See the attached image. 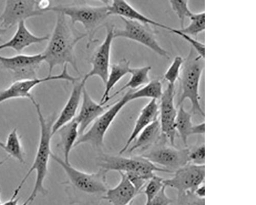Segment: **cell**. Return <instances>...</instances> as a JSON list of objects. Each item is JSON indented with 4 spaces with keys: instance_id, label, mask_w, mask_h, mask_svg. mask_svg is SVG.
Returning <instances> with one entry per match:
<instances>
[{
    "instance_id": "obj_1",
    "label": "cell",
    "mask_w": 256,
    "mask_h": 205,
    "mask_svg": "<svg viewBox=\"0 0 256 205\" xmlns=\"http://www.w3.org/2000/svg\"><path fill=\"white\" fill-rule=\"evenodd\" d=\"M51 158L65 172L68 179L62 184L66 186V192L70 204L100 205L109 189L106 174L100 168L94 173H88L74 168L53 153Z\"/></svg>"
},
{
    "instance_id": "obj_2",
    "label": "cell",
    "mask_w": 256,
    "mask_h": 205,
    "mask_svg": "<svg viewBox=\"0 0 256 205\" xmlns=\"http://www.w3.org/2000/svg\"><path fill=\"white\" fill-rule=\"evenodd\" d=\"M56 14V22L52 35L44 51L42 53L48 66V76H52L56 66L68 64L79 73L75 48L87 34L78 30L66 16L60 12Z\"/></svg>"
},
{
    "instance_id": "obj_3",
    "label": "cell",
    "mask_w": 256,
    "mask_h": 205,
    "mask_svg": "<svg viewBox=\"0 0 256 205\" xmlns=\"http://www.w3.org/2000/svg\"><path fill=\"white\" fill-rule=\"evenodd\" d=\"M32 104L36 108L38 116L40 127V140L32 165L16 189L20 192L30 174L36 172V178L34 188L27 199L31 204L38 194L46 196L48 194V190L44 186V181L48 172L49 162L52 154L51 150V141L53 136L52 128L56 118L55 114L45 118L42 114L40 104L36 101Z\"/></svg>"
},
{
    "instance_id": "obj_4",
    "label": "cell",
    "mask_w": 256,
    "mask_h": 205,
    "mask_svg": "<svg viewBox=\"0 0 256 205\" xmlns=\"http://www.w3.org/2000/svg\"><path fill=\"white\" fill-rule=\"evenodd\" d=\"M196 54L194 50H191L184 61L180 78V94L177 107L182 105L186 100H189L191 104V112L204 118L199 92L200 82L204 68V59Z\"/></svg>"
},
{
    "instance_id": "obj_5",
    "label": "cell",
    "mask_w": 256,
    "mask_h": 205,
    "mask_svg": "<svg viewBox=\"0 0 256 205\" xmlns=\"http://www.w3.org/2000/svg\"><path fill=\"white\" fill-rule=\"evenodd\" d=\"M48 12L62 13L69 18L71 23L74 26L81 24L88 36V48L95 42L94 36L101 28L105 26L110 15L108 6H94L86 4L50 6Z\"/></svg>"
},
{
    "instance_id": "obj_6",
    "label": "cell",
    "mask_w": 256,
    "mask_h": 205,
    "mask_svg": "<svg viewBox=\"0 0 256 205\" xmlns=\"http://www.w3.org/2000/svg\"><path fill=\"white\" fill-rule=\"evenodd\" d=\"M97 165L100 169L108 172L116 171L126 174H137L148 180L156 175V172H174L156 166L140 156L128 158L102 154L97 159Z\"/></svg>"
},
{
    "instance_id": "obj_7",
    "label": "cell",
    "mask_w": 256,
    "mask_h": 205,
    "mask_svg": "<svg viewBox=\"0 0 256 205\" xmlns=\"http://www.w3.org/2000/svg\"><path fill=\"white\" fill-rule=\"evenodd\" d=\"M131 92L132 90L128 91L120 100L112 104L92 123L88 131L79 136L74 148L84 144H88L94 148L102 150L106 132L122 110L131 102Z\"/></svg>"
},
{
    "instance_id": "obj_8",
    "label": "cell",
    "mask_w": 256,
    "mask_h": 205,
    "mask_svg": "<svg viewBox=\"0 0 256 205\" xmlns=\"http://www.w3.org/2000/svg\"><path fill=\"white\" fill-rule=\"evenodd\" d=\"M166 138L162 134L158 141L140 156L156 165L172 171L184 166L190 162L188 148L178 149L176 146L166 145Z\"/></svg>"
},
{
    "instance_id": "obj_9",
    "label": "cell",
    "mask_w": 256,
    "mask_h": 205,
    "mask_svg": "<svg viewBox=\"0 0 256 205\" xmlns=\"http://www.w3.org/2000/svg\"><path fill=\"white\" fill-rule=\"evenodd\" d=\"M124 22L122 29L114 30V38L129 39L154 51L159 56L170 59L168 52L158 43L154 30L150 25L121 18Z\"/></svg>"
},
{
    "instance_id": "obj_10",
    "label": "cell",
    "mask_w": 256,
    "mask_h": 205,
    "mask_svg": "<svg viewBox=\"0 0 256 205\" xmlns=\"http://www.w3.org/2000/svg\"><path fill=\"white\" fill-rule=\"evenodd\" d=\"M44 62L42 54H20L10 57L0 55V64L12 74L13 82L38 78V72Z\"/></svg>"
},
{
    "instance_id": "obj_11",
    "label": "cell",
    "mask_w": 256,
    "mask_h": 205,
    "mask_svg": "<svg viewBox=\"0 0 256 205\" xmlns=\"http://www.w3.org/2000/svg\"><path fill=\"white\" fill-rule=\"evenodd\" d=\"M68 66V65L64 66L62 73L58 75L13 82L7 88L0 90V104L8 100L20 98L30 99L33 104L36 100L32 94V90L38 85L44 84V82L64 80L70 82L72 84H74L80 78L74 77L69 74Z\"/></svg>"
},
{
    "instance_id": "obj_12",
    "label": "cell",
    "mask_w": 256,
    "mask_h": 205,
    "mask_svg": "<svg viewBox=\"0 0 256 205\" xmlns=\"http://www.w3.org/2000/svg\"><path fill=\"white\" fill-rule=\"evenodd\" d=\"M205 166H196L188 162L178 169L172 178L164 180V186L176 190L178 194L194 192L204 183Z\"/></svg>"
},
{
    "instance_id": "obj_13",
    "label": "cell",
    "mask_w": 256,
    "mask_h": 205,
    "mask_svg": "<svg viewBox=\"0 0 256 205\" xmlns=\"http://www.w3.org/2000/svg\"><path fill=\"white\" fill-rule=\"evenodd\" d=\"M38 1H6L0 15V26L8 30L26 22L28 18L42 15L44 12L38 7Z\"/></svg>"
},
{
    "instance_id": "obj_14",
    "label": "cell",
    "mask_w": 256,
    "mask_h": 205,
    "mask_svg": "<svg viewBox=\"0 0 256 205\" xmlns=\"http://www.w3.org/2000/svg\"><path fill=\"white\" fill-rule=\"evenodd\" d=\"M174 98L175 86L168 84L163 92L159 106V120L162 134L173 146H176V140L178 135L175 128L178 111Z\"/></svg>"
},
{
    "instance_id": "obj_15",
    "label": "cell",
    "mask_w": 256,
    "mask_h": 205,
    "mask_svg": "<svg viewBox=\"0 0 256 205\" xmlns=\"http://www.w3.org/2000/svg\"><path fill=\"white\" fill-rule=\"evenodd\" d=\"M106 29V34L103 42L96 50L90 58L92 70L83 78L88 80L91 77L98 76L104 85L110 70L112 47L114 38V26H108Z\"/></svg>"
},
{
    "instance_id": "obj_16",
    "label": "cell",
    "mask_w": 256,
    "mask_h": 205,
    "mask_svg": "<svg viewBox=\"0 0 256 205\" xmlns=\"http://www.w3.org/2000/svg\"><path fill=\"white\" fill-rule=\"evenodd\" d=\"M82 98L80 110L74 118L78 124L79 136L86 132L90 126L112 106H102L98 104L92 98L86 87L83 89Z\"/></svg>"
},
{
    "instance_id": "obj_17",
    "label": "cell",
    "mask_w": 256,
    "mask_h": 205,
    "mask_svg": "<svg viewBox=\"0 0 256 205\" xmlns=\"http://www.w3.org/2000/svg\"><path fill=\"white\" fill-rule=\"evenodd\" d=\"M87 80L82 78L80 81L79 80L73 84L74 87L66 104L54 123L52 128L53 136L62 127L76 117L82 97V90Z\"/></svg>"
},
{
    "instance_id": "obj_18",
    "label": "cell",
    "mask_w": 256,
    "mask_h": 205,
    "mask_svg": "<svg viewBox=\"0 0 256 205\" xmlns=\"http://www.w3.org/2000/svg\"><path fill=\"white\" fill-rule=\"evenodd\" d=\"M108 6V14L110 16H118L120 18L134 20L142 24L154 26L167 30L169 31L172 28L156 22L144 15L130 4L125 1H104L102 2Z\"/></svg>"
},
{
    "instance_id": "obj_19",
    "label": "cell",
    "mask_w": 256,
    "mask_h": 205,
    "mask_svg": "<svg viewBox=\"0 0 256 205\" xmlns=\"http://www.w3.org/2000/svg\"><path fill=\"white\" fill-rule=\"evenodd\" d=\"M50 36H38L31 32L27 28L26 22H20L12 38L4 44L0 45V50L12 48L18 54L27 48L35 44H41L50 38Z\"/></svg>"
},
{
    "instance_id": "obj_20",
    "label": "cell",
    "mask_w": 256,
    "mask_h": 205,
    "mask_svg": "<svg viewBox=\"0 0 256 205\" xmlns=\"http://www.w3.org/2000/svg\"><path fill=\"white\" fill-rule=\"evenodd\" d=\"M159 105L156 100L152 99L143 108L136 120L134 129L120 154L126 152L138 134L149 125L159 119Z\"/></svg>"
},
{
    "instance_id": "obj_21",
    "label": "cell",
    "mask_w": 256,
    "mask_h": 205,
    "mask_svg": "<svg viewBox=\"0 0 256 205\" xmlns=\"http://www.w3.org/2000/svg\"><path fill=\"white\" fill-rule=\"evenodd\" d=\"M120 180L117 186L109 188L103 197L112 205H127L134 202L139 194L126 175L119 172Z\"/></svg>"
},
{
    "instance_id": "obj_22",
    "label": "cell",
    "mask_w": 256,
    "mask_h": 205,
    "mask_svg": "<svg viewBox=\"0 0 256 205\" xmlns=\"http://www.w3.org/2000/svg\"><path fill=\"white\" fill-rule=\"evenodd\" d=\"M162 135L160 122L158 119L138 134L136 140H134L133 146L126 152L130 153L140 152L142 154L154 146Z\"/></svg>"
},
{
    "instance_id": "obj_23",
    "label": "cell",
    "mask_w": 256,
    "mask_h": 205,
    "mask_svg": "<svg viewBox=\"0 0 256 205\" xmlns=\"http://www.w3.org/2000/svg\"><path fill=\"white\" fill-rule=\"evenodd\" d=\"M132 68L130 62L126 58L120 60L118 62L112 64L110 68L108 80L104 84L105 90L100 102L106 106L110 101V92L118 82L125 76L130 74Z\"/></svg>"
},
{
    "instance_id": "obj_24",
    "label": "cell",
    "mask_w": 256,
    "mask_h": 205,
    "mask_svg": "<svg viewBox=\"0 0 256 205\" xmlns=\"http://www.w3.org/2000/svg\"><path fill=\"white\" fill-rule=\"evenodd\" d=\"M57 132L60 138L58 146L62 150L64 160L69 164L70 152L79 137L78 123L74 118L62 127Z\"/></svg>"
},
{
    "instance_id": "obj_25",
    "label": "cell",
    "mask_w": 256,
    "mask_h": 205,
    "mask_svg": "<svg viewBox=\"0 0 256 205\" xmlns=\"http://www.w3.org/2000/svg\"><path fill=\"white\" fill-rule=\"evenodd\" d=\"M151 70L152 67L150 66L132 68L130 72L132 76L130 80L120 90L110 96V100L126 89L134 90L148 84L151 81L149 77V72Z\"/></svg>"
},
{
    "instance_id": "obj_26",
    "label": "cell",
    "mask_w": 256,
    "mask_h": 205,
    "mask_svg": "<svg viewBox=\"0 0 256 205\" xmlns=\"http://www.w3.org/2000/svg\"><path fill=\"white\" fill-rule=\"evenodd\" d=\"M175 122V128L186 147L188 146V138L192 135L194 124L191 114L186 110L183 104L178 107Z\"/></svg>"
},
{
    "instance_id": "obj_27",
    "label": "cell",
    "mask_w": 256,
    "mask_h": 205,
    "mask_svg": "<svg viewBox=\"0 0 256 205\" xmlns=\"http://www.w3.org/2000/svg\"><path fill=\"white\" fill-rule=\"evenodd\" d=\"M163 92L162 82L158 80H154L136 91L132 90L130 98L131 101L142 98L157 100L160 98Z\"/></svg>"
},
{
    "instance_id": "obj_28",
    "label": "cell",
    "mask_w": 256,
    "mask_h": 205,
    "mask_svg": "<svg viewBox=\"0 0 256 205\" xmlns=\"http://www.w3.org/2000/svg\"><path fill=\"white\" fill-rule=\"evenodd\" d=\"M4 151L20 163H26L24 152L17 130L14 129L8 134L5 144Z\"/></svg>"
},
{
    "instance_id": "obj_29",
    "label": "cell",
    "mask_w": 256,
    "mask_h": 205,
    "mask_svg": "<svg viewBox=\"0 0 256 205\" xmlns=\"http://www.w3.org/2000/svg\"><path fill=\"white\" fill-rule=\"evenodd\" d=\"M190 23L186 27L178 29L182 32L190 36H197L205 30V13H194L190 18Z\"/></svg>"
},
{
    "instance_id": "obj_30",
    "label": "cell",
    "mask_w": 256,
    "mask_h": 205,
    "mask_svg": "<svg viewBox=\"0 0 256 205\" xmlns=\"http://www.w3.org/2000/svg\"><path fill=\"white\" fill-rule=\"evenodd\" d=\"M164 180L163 178L154 175L148 181L143 190L146 198L145 204L150 202L163 188Z\"/></svg>"
},
{
    "instance_id": "obj_31",
    "label": "cell",
    "mask_w": 256,
    "mask_h": 205,
    "mask_svg": "<svg viewBox=\"0 0 256 205\" xmlns=\"http://www.w3.org/2000/svg\"><path fill=\"white\" fill-rule=\"evenodd\" d=\"M184 61V58L179 56L174 58L164 76V78L168 82V84L175 86L176 81L180 78Z\"/></svg>"
},
{
    "instance_id": "obj_32",
    "label": "cell",
    "mask_w": 256,
    "mask_h": 205,
    "mask_svg": "<svg viewBox=\"0 0 256 205\" xmlns=\"http://www.w3.org/2000/svg\"><path fill=\"white\" fill-rule=\"evenodd\" d=\"M172 10L178 16L181 26V28H184V20L186 18H190L194 12H192L188 6V1H170Z\"/></svg>"
},
{
    "instance_id": "obj_33",
    "label": "cell",
    "mask_w": 256,
    "mask_h": 205,
    "mask_svg": "<svg viewBox=\"0 0 256 205\" xmlns=\"http://www.w3.org/2000/svg\"><path fill=\"white\" fill-rule=\"evenodd\" d=\"M170 32L178 35L186 40L187 42L192 46V48H194V50L198 54L204 59L205 46L204 44L199 42L198 40L195 39L194 37H192L178 30V29L172 28Z\"/></svg>"
},
{
    "instance_id": "obj_34",
    "label": "cell",
    "mask_w": 256,
    "mask_h": 205,
    "mask_svg": "<svg viewBox=\"0 0 256 205\" xmlns=\"http://www.w3.org/2000/svg\"><path fill=\"white\" fill-rule=\"evenodd\" d=\"M177 205H205V198L197 196L194 192L178 195Z\"/></svg>"
},
{
    "instance_id": "obj_35",
    "label": "cell",
    "mask_w": 256,
    "mask_h": 205,
    "mask_svg": "<svg viewBox=\"0 0 256 205\" xmlns=\"http://www.w3.org/2000/svg\"><path fill=\"white\" fill-rule=\"evenodd\" d=\"M190 163L196 166H204L205 146L204 144L198 146L193 150H190L188 154Z\"/></svg>"
},
{
    "instance_id": "obj_36",
    "label": "cell",
    "mask_w": 256,
    "mask_h": 205,
    "mask_svg": "<svg viewBox=\"0 0 256 205\" xmlns=\"http://www.w3.org/2000/svg\"><path fill=\"white\" fill-rule=\"evenodd\" d=\"M166 188L164 186L150 202L144 205H170L172 204L174 200L167 196L166 192Z\"/></svg>"
},
{
    "instance_id": "obj_37",
    "label": "cell",
    "mask_w": 256,
    "mask_h": 205,
    "mask_svg": "<svg viewBox=\"0 0 256 205\" xmlns=\"http://www.w3.org/2000/svg\"><path fill=\"white\" fill-rule=\"evenodd\" d=\"M20 192L15 190L11 198L2 205H19L18 200L20 198L18 196ZM21 205H32V204L27 200Z\"/></svg>"
},
{
    "instance_id": "obj_38",
    "label": "cell",
    "mask_w": 256,
    "mask_h": 205,
    "mask_svg": "<svg viewBox=\"0 0 256 205\" xmlns=\"http://www.w3.org/2000/svg\"><path fill=\"white\" fill-rule=\"evenodd\" d=\"M205 133V122H202L200 124L194 125L192 130V135H202Z\"/></svg>"
},
{
    "instance_id": "obj_39",
    "label": "cell",
    "mask_w": 256,
    "mask_h": 205,
    "mask_svg": "<svg viewBox=\"0 0 256 205\" xmlns=\"http://www.w3.org/2000/svg\"><path fill=\"white\" fill-rule=\"evenodd\" d=\"M194 193L198 198H204L205 197V186L204 184L203 183L197 188Z\"/></svg>"
},
{
    "instance_id": "obj_40",
    "label": "cell",
    "mask_w": 256,
    "mask_h": 205,
    "mask_svg": "<svg viewBox=\"0 0 256 205\" xmlns=\"http://www.w3.org/2000/svg\"><path fill=\"white\" fill-rule=\"evenodd\" d=\"M8 30L0 26V42L3 40V37L6 34Z\"/></svg>"
},
{
    "instance_id": "obj_41",
    "label": "cell",
    "mask_w": 256,
    "mask_h": 205,
    "mask_svg": "<svg viewBox=\"0 0 256 205\" xmlns=\"http://www.w3.org/2000/svg\"><path fill=\"white\" fill-rule=\"evenodd\" d=\"M8 160V158H6L4 160H0V166H2V165H4V164L6 162V161Z\"/></svg>"
},
{
    "instance_id": "obj_42",
    "label": "cell",
    "mask_w": 256,
    "mask_h": 205,
    "mask_svg": "<svg viewBox=\"0 0 256 205\" xmlns=\"http://www.w3.org/2000/svg\"><path fill=\"white\" fill-rule=\"evenodd\" d=\"M5 144L0 141V148H2L4 150Z\"/></svg>"
},
{
    "instance_id": "obj_43",
    "label": "cell",
    "mask_w": 256,
    "mask_h": 205,
    "mask_svg": "<svg viewBox=\"0 0 256 205\" xmlns=\"http://www.w3.org/2000/svg\"><path fill=\"white\" fill-rule=\"evenodd\" d=\"M1 194H2V190L0 189V205H2V203L1 200Z\"/></svg>"
},
{
    "instance_id": "obj_44",
    "label": "cell",
    "mask_w": 256,
    "mask_h": 205,
    "mask_svg": "<svg viewBox=\"0 0 256 205\" xmlns=\"http://www.w3.org/2000/svg\"><path fill=\"white\" fill-rule=\"evenodd\" d=\"M132 203H133V202L130 203V204H127V205H132Z\"/></svg>"
}]
</instances>
